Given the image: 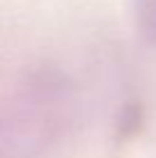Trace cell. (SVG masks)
<instances>
[{
    "instance_id": "obj_1",
    "label": "cell",
    "mask_w": 156,
    "mask_h": 158,
    "mask_svg": "<svg viewBox=\"0 0 156 158\" xmlns=\"http://www.w3.org/2000/svg\"><path fill=\"white\" fill-rule=\"evenodd\" d=\"M140 19L145 28L156 35V0H140Z\"/></svg>"
}]
</instances>
